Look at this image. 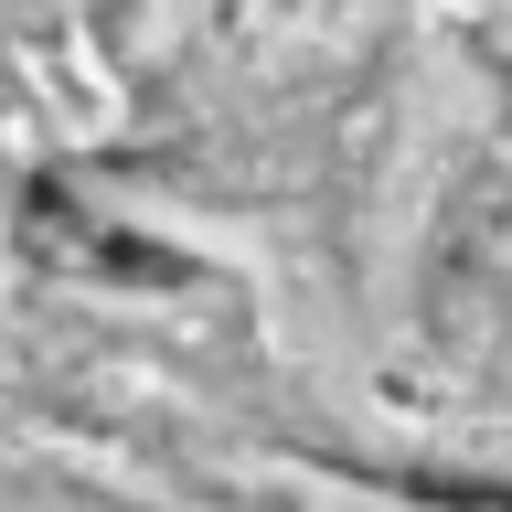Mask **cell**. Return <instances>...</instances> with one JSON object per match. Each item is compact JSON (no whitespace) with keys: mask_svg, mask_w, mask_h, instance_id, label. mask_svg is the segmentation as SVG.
<instances>
[{"mask_svg":"<svg viewBox=\"0 0 512 512\" xmlns=\"http://www.w3.org/2000/svg\"><path fill=\"white\" fill-rule=\"evenodd\" d=\"M0 310H512V0H0Z\"/></svg>","mask_w":512,"mask_h":512,"instance_id":"cell-1","label":"cell"}]
</instances>
